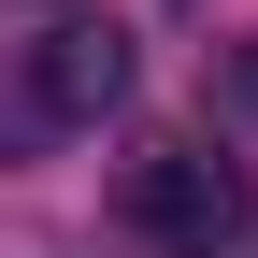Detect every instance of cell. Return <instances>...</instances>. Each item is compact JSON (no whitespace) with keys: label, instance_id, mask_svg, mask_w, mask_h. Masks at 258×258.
I'll return each instance as SVG.
<instances>
[{"label":"cell","instance_id":"3957f363","mask_svg":"<svg viewBox=\"0 0 258 258\" xmlns=\"http://www.w3.org/2000/svg\"><path fill=\"white\" fill-rule=\"evenodd\" d=\"M215 115L258 129V29H244V43H215Z\"/></svg>","mask_w":258,"mask_h":258},{"label":"cell","instance_id":"7a4b0ae2","mask_svg":"<svg viewBox=\"0 0 258 258\" xmlns=\"http://www.w3.org/2000/svg\"><path fill=\"white\" fill-rule=\"evenodd\" d=\"M115 215H129V244H158V258H230L258 230V172L215 144V129H186V144H144L129 158Z\"/></svg>","mask_w":258,"mask_h":258},{"label":"cell","instance_id":"6da1fadb","mask_svg":"<svg viewBox=\"0 0 258 258\" xmlns=\"http://www.w3.org/2000/svg\"><path fill=\"white\" fill-rule=\"evenodd\" d=\"M115 101H129V29H115V15H57L43 43L0 57V158L72 144V129H101Z\"/></svg>","mask_w":258,"mask_h":258}]
</instances>
